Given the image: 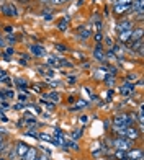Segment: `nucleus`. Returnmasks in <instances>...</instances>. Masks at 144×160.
Returning <instances> with one entry per match:
<instances>
[{"instance_id": "1", "label": "nucleus", "mask_w": 144, "mask_h": 160, "mask_svg": "<svg viewBox=\"0 0 144 160\" xmlns=\"http://www.w3.org/2000/svg\"><path fill=\"white\" fill-rule=\"evenodd\" d=\"M113 10H115V13H116V15H125V13H128L129 10H133V3H129V5H125V3H115Z\"/></svg>"}, {"instance_id": "2", "label": "nucleus", "mask_w": 144, "mask_h": 160, "mask_svg": "<svg viewBox=\"0 0 144 160\" xmlns=\"http://www.w3.org/2000/svg\"><path fill=\"white\" fill-rule=\"evenodd\" d=\"M113 145L118 150H128L129 147H131V141H129V139H123V137H121V139H115Z\"/></svg>"}, {"instance_id": "3", "label": "nucleus", "mask_w": 144, "mask_h": 160, "mask_svg": "<svg viewBox=\"0 0 144 160\" xmlns=\"http://www.w3.org/2000/svg\"><path fill=\"white\" fill-rule=\"evenodd\" d=\"M139 136H141V131L134 129V128H131V126H128V128L125 129V137H126V139H129V141H136Z\"/></svg>"}, {"instance_id": "4", "label": "nucleus", "mask_w": 144, "mask_h": 160, "mask_svg": "<svg viewBox=\"0 0 144 160\" xmlns=\"http://www.w3.org/2000/svg\"><path fill=\"white\" fill-rule=\"evenodd\" d=\"M2 13H3V15H7V17H17L18 15V10L15 8V5H13V3H5L2 7Z\"/></svg>"}, {"instance_id": "5", "label": "nucleus", "mask_w": 144, "mask_h": 160, "mask_svg": "<svg viewBox=\"0 0 144 160\" xmlns=\"http://www.w3.org/2000/svg\"><path fill=\"white\" fill-rule=\"evenodd\" d=\"M134 93V83H123L120 87V95L123 97H131Z\"/></svg>"}, {"instance_id": "6", "label": "nucleus", "mask_w": 144, "mask_h": 160, "mask_svg": "<svg viewBox=\"0 0 144 160\" xmlns=\"http://www.w3.org/2000/svg\"><path fill=\"white\" fill-rule=\"evenodd\" d=\"M93 57H95L97 61H100V62H103V61L106 59V56H105V51L102 49V44H100V42H97L95 49H93Z\"/></svg>"}, {"instance_id": "7", "label": "nucleus", "mask_w": 144, "mask_h": 160, "mask_svg": "<svg viewBox=\"0 0 144 160\" xmlns=\"http://www.w3.org/2000/svg\"><path fill=\"white\" fill-rule=\"evenodd\" d=\"M30 52L36 57H43V56H46V51L44 48H43L41 44H31L30 46Z\"/></svg>"}, {"instance_id": "8", "label": "nucleus", "mask_w": 144, "mask_h": 160, "mask_svg": "<svg viewBox=\"0 0 144 160\" xmlns=\"http://www.w3.org/2000/svg\"><path fill=\"white\" fill-rule=\"evenodd\" d=\"M28 149H30V145H28V144H25V142H18V144L15 145L17 157H23L26 152H28Z\"/></svg>"}, {"instance_id": "9", "label": "nucleus", "mask_w": 144, "mask_h": 160, "mask_svg": "<svg viewBox=\"0 0 144 160\" xmlns=\"http://www.w3.org/2000/svg\"><path fill=\"white\" fill-rule=\"evenodd\" d=\"M128 30H133V23H131L129 20L120 21L118 26H116V31H118V33H123V31H128Z\"/></svg>"}, {"instance_id": "10", "label": "nucleus", "mask_w": 144, "mask_h": 160, "mask_svg": "<svg viewBox=\"0 0 144 160\" xmlns=\"http://www.w3.org/2000/svg\"><path fill=\"white\" fill-rule=\"evenodd\" d=\"M77 34L80 36V39H89L92 36V31H90V28H87V26H80L77 30Z\"/></svg>"}, {"instance_id": "11", "label": "nucleus", "mask_w": 144, "mask_h": 160, "mask_svg": "<svg viewBox=\"0 0 144 160\" xmlns=\"http://www.w3.org/2000/svg\"><path fill=\"white\" fill-rule=\"evenodd\" d=\"M36 157H38V150H36L34 147H30L26 154H25L23 157H21V160H34Z\"/></svg>"}, {"instance_id": "12", "label": "nucleus", "mask_w": 144, "mask_h": 160, "mask_svg": "<svg viewBox=\"0 0 144 160\" xmlns=\"http://www.w3.org/2000/svg\"><path fill=\"white\" fill-rule=\"evenodd\" d=\"M133 31H134V28L133 30H128V31H123V33H118L120 34V41L121 42H128L129 39L133 38Z\"/></svg>"}, {"instance_id": "13", "label": "nucleus", "mask_w": 144, "mask_h": 160, "mask_svg": "<svg viewBox=\"0 0 144 160\" xmlns=\"http://www.w3.org/2000/svg\"><path fill=\"white\" fill-rule=\"evenodd\" d=\"M44 100H51V101H54V103H56V101L61 100V95L57 92H49V93H46V95H44Z\"/></svg>"}, {"instance_id": "14", "label": "nucleus", "mask_w": 144, "mask_h": 160, "mask_svg": "<svg viewBox=\"0 0 144 160\" xmlns=\"http://www.w3.org/2000/svg\"><path fill=\"white\" fill-rule=\"evenodd\" d=\"M67 25H69V17H64L59 23H57V30H59V31H66Z\"/></svg>"}, {"instance_id": "15", "label": "nucleus", "mask_w": 144, "mask_h": 160, "mask_svg": "<svg viewBox=\"0 0 144 160\" xmlns=\"http://www.w3.org/2000/svg\"><path fill=\"white\" fill-rule=\"evenodd\" d=\"M59 57H56V56H49L48 57V65H53V67H59Z\"/></svg>"}, {"instance_id": "16", "label": "nucleus", "mask_w": 144, "mask_h": 160, "mask_svg": "<svg viewBox=\"0 0 144 160\" xmlns=\"http://www.w3.org/2000/svg\"><path fill=\"white\" fill-rule=\"evenodd\" d=\"M84 108H87V103H85L84 100H79L77 103H75V106H72L70 108V111H77V110H84Z\"/></svg>"}, {"instance_id": "17", "label": "nucleus", "mask_w": 144, "mask_h": 160, "mask_svg": "<svg viewBox=\"0 0 144 160\" xmlns=\"http://www.w3.org/2000/svg\"><path fill=\"white\" fill-rule=\"evenodd\" d=\"M115 157H116L118 160H128V154L125 150H116V154H115Z\"/></svg>"}, {"instance_id": "18", "label": "nucleus", "mask_w": 144, "mask_h": 160, "mask_svg": "<svg viewBox=\"0 0 144 160\" xmlns=\"http://www.w3.org/2000/svg\"><path fill=\"white\" fill-rule=\"evenodd\" d=\"M64 147H70V149H74V150H79V145L74 141H67V139H66V142H64Z\"/></svg>"}, {"instance_id": "19", "label": "nucleus", "mask_w": 144, "mask_h": 160, "mask_svg": "<svg viewBox=\"0 0 144 160\" xmlns=\"http://www.w3.org/2000/svg\"><path fill=\"white\" fill-rule=\"evenodd\" d=\"M103 80H105V83H108V85L111 87V85L115 83V75H105Z\"/></svg>"}, {"instance_id": "20", "label": "nucleus", "mask_w": 144, "mask_h": 160, "mask_svg": "<svg viewBox=\"0 0 144 160\" xmlns=\"http://www.w3.org/2000/svg\"><path fill=\"white\" fill-rule=\"evenodd\" d=\"M36 139H43V141L51 142V141H53V137H51V136H48V134H38V136H36Z\"/></svg>"}, {"instance_id": "21", "label": "nucleus", "mask_w": 144, "mask_h": 160, "mask_svg": "<svg viewBox=\"0 0 144 160\" xmlns=\"http://www.w3.org/2000/svg\"><path fill=\"white\" fill-rule=\"evenodd\" d=\"M59 67H72V62H69V61H66V59H61L59 61Z\"/></svg>"}, {"instance_id": "22", "label": "nucleus", "mask_w": 144, "mask_h": 160, "mask_svg": "<svg viewBox=\"0 0 144 160\" xmlns=\"http://www.w3.org/2000/svg\"><path fill=\"white\" fill-rule=\"evenodd\" d=\"M70 137H72V139H79V137H82V131H74V132H72L70 134Z\"/></svg>"}, {"instance_id": "23", "label": "nucleus", "mask_w": 144, "mask_h": 160, "mask_svg": "<svg viewBox=\"0 0 144 160\" xmlns=\"http://www.w3.org/2000/svg\"><path fill=\"white\" fill-rule=\"evenodd\" d=\"M2 82H3V83H10V78L7 77L5 74H2V75H0V83H2Z\"/></svg>"}, {"instance_id": "24", "label": "nucleus", "mask_w": 144, "mask_h": 160, "mask_svg": "<svg viewBox=\"0 0 144 160\" xmlns=\"http://www.w3.org/2000/svg\"><path fill=\"white\" fill-rule=\"evenodd\" d=\"M138 121L142 124V121H144V114H142V106H139V116H138Z\"/></svg>"}, {"instance_id": "25", "label": "nucleus", "mask_w": 144, "mask_h": 160, "mask_svg": "<svg viewBox=\"0 0 144 160\" xmlns=\"http://www.w3.org/2000/svg\"><path fill=\"white\" fill-rule=\"evenodd\" d=\"M41 103H44V105H46L48 108H51V110H53V108H54V103H49V101H48V100H44V98L41 100Z\"/></svg>"}, {"instance_id": "26", "label": "nucleus", "mask_w": 144, "mask_h": 160, "mask_svg": "<svg viewBox=\"0 0 144 160\" xmlns=\"http://www.w3.org/2000/svg\"><path fill=\"white\" fill-rule=\"evenodd\" d=\"M134 80H136V75H128L126 77V83H131V82L134 83Z\"/></svg>"}, {"instance_id": "27", "label": "nucleus", "mask_w": 144, "mask_h": 160, "mask_svg": "<svg viewBox=\"0 0 144 160\" xmlns=\"http://www.w3.org/2000/svg\"><path fill=\"white\" fill-rule=\"evenodd\" d=\"M51 2H53L54 5H62V3H66L67 0H51Z\"/></svg>"}, {"instance_id": "28", "label": "nucleus", "mask_w": 144, "mask_h": 160, "mask_svg": "<svg viewBox=\"0 0 144 160\" xmlns=\"http://www.w3.org/2000/svg\"><path fill=\"white\" fill-rule=\"evenodd\" d=\"M8 42H10V44H13V42H17V38H15L13 34H10V36H8Z\"/></svg>"}, {"instance_id": "29", "label": "nucleus", "mask_w": 144, "mask_h": 160, "mask_svg": "<svg viewBox=\"0 0 144 160\" xmlns=\"http://www.w3.org/2000/svg\"><path fill=\"white\" fill-rule=\"evenodd\" d=\"M56 49H59V51H67V48L62 46V44H56Z\"/></svg>"}, {"instance_id": "30", "label": "nucleus", "mask_w": 144, "mask_h": 160, "mask_svg": "<svg viewBox=\"0 0 144 160\" xmlns=\"http://www.w3.org/2000/svg\"><path fill=\"white\" fill-rule=\"evenodd\" d=\"M105 42H106V44L110 46V48H113V41H111L110 38H105Z\"/></svg>"}, {"instance_id": "31", "label": "nucleus", "mask_w": 144, "mask_h": 160, "mask_svg": "<svg viewBox=\"0 0 144 160\" xmlns=\"http://www.w3.org/2000/svg\"><path fill=\"white\" fill-rule=\"evenodd\" d=\"M17 83H18V85H20V87H26V85H28V83H26V82H25V80H21V78H20V80H18V82H17Z\"/></svg>"}, {"instance_id": "32", "label": "nucleus", "mask_w": 144, "mask_h": 160, "mask_svg": "<svg viewBox=\"0 0 144 160\" xmlns=\"http://www.w3.org/2000/svg\"><path fill=\"white\" fill-rule=\"evenodd\" d=\"M95 39H97V42H102V39H103V36H102V34L98 33V34L95 36Z\"/></svg>"}, {"instance_id": "33", "label": "nucleus", "mask_w": 144, "mask_h": 160, "mask_svg": "<svg viewBox=\"0 0 144 160\" xmlns=\"http://www.w3.org/2000/svg\"><path fill=\"white\" fill-rule=\"evenodd\" d=\"M5 31H7V33H12V31H13V26H12V25L5 26Z\"/></svg>"}, {"instance_id": "34", "label": "nucleus", "mask_w": 144, "mask_h": 160, "mask_svg": "<svg viewBox=\"0 0 144 160\" xmlns=\"http://www.w3.org/2000/svg\"><path fill=\"white\" fill-rule=\"evenodd\" d=\"M12 54H13V49H12V48H8V49H7V57H10Z\"/></svg>"}, {"instance_id": "35", "label": "nucleus", "mask_w": 144, "mask_h": 160, "mask_svg": "<svg viewBox=\"0 0 144 160\" xmlns=\"http://www.w3.org/2000/svg\"><path fill=\"white\" fill-rule=\"evenodd\" d=\"M23 106H25L23 103H17V105H15V110H21V108H23Z\"/></svg>"}, {"instance_id": "36", "label": "nucleus", "mask_w": 144, "mask_h": 160, "mask_svg": "<svg viewBox=\"0 0 144 160\" xmlns=\"http://www.w3.org/2000/svg\"><path fill=\"white\" fill-rule=\"evenodd\" d=\"M87 119H89V118H87V116H82V118H80V121L84 122V124H85V122H87Z\"/></svg>"}, {"instance_id": "37", "label": "nucleus", "mask_w": 144, "mask_h": 160, "mask_svg": "<svg viewBox=\"0 0 144 160\" xmlns=\"http://www.w3.org/2000/svg\"><path fill=\"white\" fill-rule=\"evenodd\" d=\"M67 80H69V82H70V83H74V82H75V77H69Z\"/></svg>"}, {"instance_id": "38", "label": "nucleus", "mask_w": 144, "mask_h": 160, "mask_svg": "<svg viewBox=\"0 0 144 160\" xmlns=\"http://www.w3.org/2000/svg\"><path fill=\"white\" fill-rule=\"evenodd\" d=\"M3 145V137H2V134H0V147Z\"/></svg>"}, {"instance_id": "39", "label": "nucleus", "mask_w": 144, "mask_h": 160, "mask_svg": "<svg viewBox=\"0 0 144 160\" xmlns=\"http://www.w3.org/2000/svg\"><path fill=\"white\" fill-rule=\"evenodd\" d=\"M0 46H2V48H3V46H5V41H3V39H2V38H0Z\"/></svg>"}, {"instance_id": "40", "label": "nucleus", "mask_w": 144, "mask_h": 160, "mask_svg": "<svg viewBox=\"0 0 144 160\" xmlns=\"http://www.w3.org/2000/svg\"><path fill=\"white\" fill-rule=\"evenodd\" d=\"M39 2H41V3H49L51 0H39Z\"/></svg>"}, {"instance_id": "41", "label": "nucleus", "mask_w": 144, "mask_h": 160, "mask_svg": "<svg viewBox=\"0 0 144 160\" xmlns=\"http://www.w3.org/2000/svg\"><path fill=\"white\" fill-rule=\"evenodd\" d=\"M20 2H21V3H28L30 0H20Z\"/></svg>"}, {"instance_id": "42", "label": "nucleus", "mask_w": 144, "mask_h": 160, "mask_svg": "<svg viewBox=\"0 0 144 160\" xmlns=\"http://www.w3.org/2000/svg\"><path fill=\"white\" fill-rule=\"evenodd\" d=\"M129 160H138V158H129Z\"/></svg>"}, {"instance_id": "43", "label": "nucleus", "mask_w": 144, "mask_h": 160, "mask_svg": "<svg viewBox=\"0 0 144 160\" xmlns=\"http://www.w3.org/2000/svg\"><path fill=\"white\" fill-rule=\"evenodd\" d=\"M0 160H7V158H3V157H2V158H0Z\"/></svg>"}]
</instances>
